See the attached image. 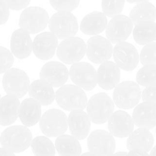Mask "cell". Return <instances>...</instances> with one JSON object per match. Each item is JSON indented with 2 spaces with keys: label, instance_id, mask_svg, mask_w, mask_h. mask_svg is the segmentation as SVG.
Masks as SVG:
<instances>
[{
  "label": "cell",
  "instance_id": "cell-23",
  "mask_svg": "<svg viewBox=\"0 0 156 156\" xmlns=\"http://www.w3.org/2000/svg\"><path fill=\"white\" fill-rule=\"evenodd\" d=\"M19 118L23 125L34 126L41 118V105L33 98H27L20 105Z\"/></svg>",
  "mask_w": 156,
  "mask_h": 156
},
{
  "label": "cell",
  "instance_id": "cell-33",
  "mask_svg": "<svg viewBox=\"0 0 156 156\" xmlns=\"http://www.w3.org/2000/svg\"><path fill=\"white\" fill-rule=\"evenodd\" d=\"M140 62L143 65L156 66V42L146 44L142 49L140 55Z\"/></svg>",
  "mask_w": 156,
  "mask_h": 156
},
{
  "label": "cell",
  "instance_id": "cell-2",
  "mask_svg": "<svg viewBox=\"0 0 156 156\" xmlns=\"http://www.w3.org/2000/svg\"><path fill=\"white\" fill-rule=\"evenodd\" d=\"M58 105L66 111L83 110L87 106L88 99L83 89L76 85H63L56 92Z\"/></svg>",
  "mask_w": 156,
  "mask_h": 156
},
{
  "label": "cell",
  "instance_id": "cell-4",
  "mask_svg": "<svg viewBox=\"0 0 156 156\" xmlns=\"http://www.w3.org/2000/svg\"><path fill=\"white\" fill-rule=\"evenodd\" d=\"M142 97L140 85L134 81L119 83L113 92V100L117 107L129 110L136 107Z\"/></svg>",
  "mask_w": 156,
  "mask_h": 156
},
{
  "label": "cell",
  "instance_id": "cell-30",
  "mask_svg": "<svg viewBox=\"0 0 156 156\" xmlns=\"http://www.w3.org/2000/svg\"><path fill=\"white\" fill-rule=\"evenodd\" d=\"M31 149L35 156H55L56 147L46 136H37L31 142Z\"/></svg>",
  "mask_w": 156,
  "mask_h": 156
},
{
  "label": "cell",
  "instance_id": "cell-44",
  "mask_svg": "<svg viewBox=\"0 0 156 156\" xmlns=\"http://www.w3.org/2000/svg\"><path fill=\"white\" fill-rule=\"evenodd\" d=\"M80 156H95L94 155V154H92V153L91 152H85V153H84V154H81Z\"/></svg>",
  "mask_w": 156,
  "mask_h": 156
},
{
  "label": "cell",
  "instance_id": "cell-46",
  "mask_svg": "<svg viewBox=\"0 0 156 156\" xmlns=\"http://www.w3.org/2000/svg\"><path fill=\"white\" fill-rule=\"evenodd\" d=\"M155 132H156V126H155Z\"/></svg>",
  "mask_w": 156,
  "mask_h": 156
},
{
  "label": "cell",
  "instance_id": "cell-8",
  "mask_svg": "<svg viewBox=\"0 0 156 156\" xmlns=\"http://www.w3.org/2000/svg\"><path fill=\"white\" fill-rule=\"evenodd\" d=\"M30 79L25 71L18 68H11L4 73L2 86L7 94L21 98L30 88Z\"/></svg>",
  "mask_w": 156,
  "mask_h": 156
},
{
  "label": "cell",
  "instance_id": "cell-10",
  "mask_svg": "<svg viewBox=\"0 0 156 156\" xmlns=\"http://www.w3.org/2000/svg\"><path fill=\"white\" fill-rule=\"evenodd\" d=\"M69 76L75 85L85 90H92L98 84L97 71L92 65L87 62L72 64Z\"/></svg>",
  "mask_w": 156,
  "mask_h": 156
},
{
  "label": "cell",
  "instance_id": "cell-43",
  "mask_svg": "<svg viewBox=\"0 0 156 156\" xmlns=\"http://www.w3.org/2000/svg\"><path fill=\"white\" fill-rule=\"evenodd\" d=\"M150 156H156V145L151 150Z\"/></svg>",
  "mask_w": 156,
  "mask_h": 156
},
{
  "label": "cell",
  "instance_id": "cell-35",
  "mask_svg": "<svg viewBox=\"0 0 156 156\" xmlns=\"http://www.w3.org/2000/svg\"><path fill=\"white\" fill-rule=\"evenodd\" d=\"M50 5L58 12H71L76 9L80 3V0H49Z\"/></svg>",
  "mask_w": 156,
  "mask_h": 156
},
{
  "label": "cell",
  "instance_id": "cell-39",
  "mask_svg": "<svg viewBox=\"0 0 156 156\" xmlns=\"http://www.w3.org/2000/svg\"><path fill=\"white\" fill-rule=\"evenodd\" d=\"M126 156H150V154L147 151H143V150L134 149L129 151Z\"/></svg>",
  "mask_w": 156,
  "mask_h": 156
},
{
  "label": "cell",
  "instance_id": "cell-36",
  "mask_svg": "<svg viewBox=\"0 0 156 156\" xmlns=\"http://www.w3.org/2000/svg\"><path fill=\"white\" fill-rule=\"evenodd\" d=\"M143 102H148L156 106V84L146 87L142 92Z\"/></svg>",
  "mask_w": 156,
  "mask_h": 156
},
{
  "label": "cell",
  "instance_id": "cell-18",
  "mask_svg": "<svg viewBox=\"0 0 156 156\" xmlns=\"http://www.w3.org/2000/svg\"><path fill=\"white\" fill-rule=\"evenodd\" d=\"M98 84L106 90L114 89L120 80V68L112 61L101 64L97 71Z\"/></svg>",
  "mask_w": 156,
  "mask_h": 156
},
{
  "label": "cell",
  "instance_id": "cell-20",
  "mask_svg": "<svg viewBox=\"0 0 156 156\" xmlns=\"http://www.w3.org/2000/svg\"><path fill=\"white\" fill-rule=\"evenodd\" d=\"M11 51L18 59L28 58L33 51V41L30 34L23 29H17L12 33L10 42Z\"/></svg>",
  "mask_w": 156,
  "mask_h": 156
},
{
  "label": "cell",
  "instance_id": "cell-14",
  "mask_svg": "<svg viewBox=\"0 0 156 156\" xmlns=\"http://www.w3.org/2000/svg\"><path fill=\"white\" fill-rule=\"evenodd\" d=\"M113 56L116 64L127 72L133 70L140 61L137 49L133 44L126 41L116 44L113 50Z\"/></svg>",
  "mask_w": 156,
  "mask_h": 156
},
{
  "label": "cell",
  "instance_id": "cell-11",
  "mask_svg": "<svg viewBox=\"0 0 156 156\" xmlns=\"http://www.w3.org/2000/svg\"><path fill=\"white\" fill-rule=\"evenodd\" d=\"M90 152L95 156H111L115 151L116 142L114 136L102 129L93 131L87 141Z\"/></svg>",
  "mask_w": 156,
  "mask_h": 156
},
{
  "label": "cell",
  "instance_id": "cell-25",
  "mask_svg": "<svg viewBox=\"0 0 156 156\" xmlns=\"http://www.w3.org/2000/svg\"><path fill=\"white\" fill-rule=\"evenodd\" d=\"M154 145V136L149 129L139 128L133 132L127 138L126 148L128 150L139 149L149 151Z\"/></svg>",
  "mask_w": 156,
  "mask_h": 156
},
{
  "label": "cell",
  "instance_id": "cell-42",
  "mask_svg": "<svg viewBox=\"0 0 156 156\" xmlns=\"http://www.w3.org/2000/svg\"><path fill=\"white\" fill-rule=\"evenodd\" d=\"M127 155V153L124 152V151H120V152H117L115 154H113L111 156H126Z\"/></svg>",
  "mask_w": 156,
  "mask_h": 156
},
{
  "label": "cell",
  "instance_id": "cell-38",
  "mask_svg": "<svg viewBox=\"0 0 156 156\" xmlns=\"http://www.w3.org/2000/svg\"><path fill=\"white\" fill-rule=\"evenodd\" d=\"M9 8L4 0H0V24L7 22L9 18Z\"/></svg>",
  "mask_w": 156,
  "mask_h": 156
},
{
  "label": "cell",
  "instance_id": "cell-15",
  "mask_svg": "<svg viewBox=\"0 0 156 156\" xmlns=\"http://www.w3.org/2000/svg\"><path fill=\"white\" fill-rule=\"evenodd\" d=\"M69 71L66 66L59 61L46 63L40 72L41 80L50 84L53 87H60L68 80Z\"/></svg>",
  "mask_w": 156,
  "mask_h": 156
},
{
  "label": "cell",
  "instance_id": "cell-13",
  "mask_svg": "<svg viewBox=\"0 0 156 156\" xmlns=\"http://www.w3.org/2000/svg\"><path fill=\"white\" fill-rule=\"evenodd\" d=\"M112 43L100 35L91 37L86 44V54L94 64H102L108 61L113 55Z\"/></svg>",
  "mask_w": 156,
  "mask_h": 156
},
{
  "label": "cell",
  "instance_id": "cell-41",
  "mask_svg": "<svg viewBox=\"0 0 156 156\" xmlns=\"http://www.w3.org/2000/svg\"><path fill=\"white\" fill-rule=\"evenodd\" d=\"M129 3H141L144 2H148L149 0H126Z\"/></svg>",
  "mask_w": 156,
  "mask_h": 156
},
{
  "label": "cell",
  "instance_id": "cell-7",
  "mask_svg": "<svg viewBox=\"0 0 156 156\" xmlns=\"http://www.w3.org/2000/svg\"><path fill=\"white\" fill-rule=\"evenodd\" d=\"M39 122L41 132L47 137L62 136L69 127L68 118L63 112L57 109L47 110Z\"/></svg>",
  "mask_w": 156,
  "mask_h": 156
},
{
  "label": "cell",
  "instance_id": "cell-3",
  "mask_svg": "<svg viewBox=\"0 0 156 156\" xmlns=\"http://www.w3.org/2000/svg\"><path fill=\"white\" fill-rule=\"evenodd\" d=\"M86 107L91 122L103 124L108 122L114 113V102L107 93H98L90 98Z\"/></svg>",
  "mask_w": 156,
  "mask_h": 156
},
{
  "label": "cell",
  "instance_id": "cell-27",
  "mask_svg": "<svg viewBox=\"0 0 156 156\" xmlns=\"http://www.w3.org/2000/svg\"><path fill=\"white\" fill-rule=\"evenodd\" d=\"M55 147L60 156H80L82 147L79 139L73 136L62 135L58 136Z\"/></svg>",
  "mask_w": 156,
  "mask_h": 156
},
{
  "label": "cell",
  "instance_id": "cell-37",
  "mask_svg": "<svg viewBox=\"0 0 156 156\" xmlns=\"http://www.w3.org/2000/svg\"><path fill=\"white\" fill-rule=\"evenodd\" d=\"M9 8L12 10H21L27 8L30 0H4Z\"/></svg>",
  "mask_w": 156,
  "mask_h": 156
},
{
  "label": "cell",
  "instance_id": "cell-17",
  "mask_svg": "<svg viewBox=\"0 0 156 156\" xmlns=\"http://www.w3.org/2000/svg\"><path fill=\"white\" fill-rule=\"evenodd\" d=\"M109 132L117 138L128 137L133 132V117L125 111L118 110L112 113L108 121Z\"/></svg>",
  "mask_w": 156,
  "mask_h": 156
},
{
  "label": "cell",
  "instance_id": "cell-32",
  "mask_svg": "<svg viewBox=\"0 0 156 156\" xmlns=\"http://www.w3.org/2000/svg\"><path fill=\"white\" fill-rule=\"evenodd\" d=\"M125 0H102L101 9L106 16L113 17L120 15L123 10Z\"/></svg>",
  "mask_w": 156,
  "mask_h": 156
},
{
  "label": "cell",
  "instance_id": "cell-31",
  "mask_svg": "<svg viewBox=\"0 0 156 156\" xmlns=\"http://www.w3.org/2000/svg\"><path fill=\"white\" fill-rule=\"evenodd\" d=\"M136 83L143 87L156 84V66L144 65L136 73Z\"/></svg>",
  "mask_w": 156,
  "mask_h": 156
},
{
  "label": "cell",
  "instance_id": "cell-1",
  "mask_svg": "<svg viewBox=\"0 0 156 156\" xmlns=\"http://www.w3.org/2000/svg\"><path fill=\"white\" fill-rule=\"evenodd\" d=\"M32 133L25 125H12L5 128L0 137L3 148L15 153L22 152L31 145Z\"/></svg>",
  "mask_w": 156,
  "mask_h": 156
},
{
  "label": "cell",
  "instance_id": "cell-22",
  "mask_svg": "<svg viewBox=\"0 0 156 156\" xmlns=\"http://www.w3.org/2000/svg\"><path fill=\"white\" fill-rule=\"evenodd\" d=\"M19 98L7 94L0 99V125H9L14 123L19 116Z\"/></svg>",
  "mask_w": 156,
  "mask_h": 156
},
{
  "label": "cell",
  "instance_id": "cell-45",
  "mask_svg": "<svg viewBox=\"0 0 156 156\" xmlns=\"http://www.w3.org/2000/svg\"><path fill=\"white\" fill-rule=\"evenodd\" d=\"M0 99H1V94H0Z\"/></svg>",
  "mask_w": 156,
  "mask_h": 156
},
{
  "label": "cell",
  "instance_id": "cell-6",
  "mask_svg": "<svg viewBox=\"0 0 156 156\" xmlns=\"http://www.w3.org/2000/svg\"><path fill=\"white\" fill-rule=\"evenodd\" d=\"M49 15L47 11L38 6H31L24 9L19 18V27L29 34L42 32L49 24Z\"/></svg>",
  "mask_w": 156,
  "mask_h": 156
},
{
  "label": "cell",
  "instance_id": "cell-12",
  "mask_svg": "<svg viewBox=\"0 0 156 156\" xmlns=\"http://www.w3.org/2000/svg\"><path fill=\"white\" fill-rule=\"evenodd\" d=\"M133 23L129 17L118 15L113 17L106 28L107 38L112 44L126 41L133 30Z\"/></svg>",
  "mask_w": 156,
  "mask_h": 156
},
{
  "label": "cell",
  "instance_id": "cell-5",
  "mask_svg": "<svg viewBox=\"0 0 156 156\" xmlns=\"http://www.w3.org/2000/svg\"><path fill=\"white\" fill-rule=\"evenodd\" d=\"M49 28L58 39L65 40L74 37L79 30L76 17L71 12H57L49 20Z\"/></svg>",
  "mask_w": 156,
  "mask_h": 156
},
{
  "label": "cell",
  "instance_id": "cell-26",
  "mask_svg": "<svg viewBox=\"0 0 156 156\" xmlns=\"http://www.w3.org/2000/svg\"><path fill=\"white\" fill-rule=\"evenodd\" d=\"M28 92L30 96L36 99L42 106L50 105L56 99L53 87L41 79L32 82Z\"/></svg>",
  "mask_w": 156,
  "mask_h": 156
},
{
  "label": "cell",
  "instance_id": "cell-9",
  "mask_svg": "<svg viewBox=\"0 0 156 156\" xmlns=\"http://www.w3.org/2000/svg\"><path fill=\"white\" fill-rule=\"evenodd\" d=\"M86 54V44L79 37L63 40L58 45L56 54L62 62L73 64L79 62Z\"/></svg>",
  "mask_w": 156,
  "mask_h": 156
},
{
  "label": "cell",
  "instance_id": "cell-28",
  "mask_svg": "<svg viewBox=\"0 0 156 156\" xmlns=\"http://www.w3.org/2000/svg\"><path fill=\"white\" fill-rule=\"evenodd\" d=\"M134 41L140 45H146L156 41V23L146 21L136 24L133 30Z\"/></svg>",
  "mask_w": 156,
  "mask_h": 156
},
{
  "label": "cell",
  "instance_id": "cell-24",
  "mask_svg": "<svg viewBox=\"0 0 156 156\" xmlns=\"http://www.w3.org/2000/svg\"><path fill=\"white\" fill-rule=\"evenodd\" d=\"M108 19L105 13L92 12L82 18L80 23V30L88 35H98L103 32L108 26Z\"/></svg>",
  "mask_w": 156,
  "mask_h": 156
},
{
  "label": "cell",
  "instance_id": "cell-40",
  "mask_svg": "<svg viewBox=\"0 0 156 156\" xmlns=\"http://www.w3.org/2000/svg\"><path fill=\"white\" fill-rule=\"evenodd\" d=\"M0 156H15L14 152L5 148H0Z\"/></svg>",
  "mask_w": 156,
  "mask_h": 156
},
{
  "label": "cell",
  "instance_id": "cell-21",
  "mask_svg": "<svg viewBox=\"0 0 156 156\" xmlns=\"http://www.w3.org/2000/svg\"><path fill=\"white\" fill-rule=\"evenodd\" d=\"M133 119L136 126L152 129L156 126V106L148 102L138 104L133 113Z\"/></svg>",
  "mask_w": 156,
  "mask_h": 156
},
{
  "label": "cell",
  "instance_id": "cell-29",
  "mask_svg": "<svg viewBox=\"0 0 156 156\" xmlns=\"http://www.w3.org/2000/svg\"><path fill=\"white\" fill-rule=\"evenodd\" d=\"M129 18L134 24L146 21H155L156 19V8L149 2L138 3L130 11Z\"/></svg>",
  "mask_w": 156,
  "mask_h": 156
},
{
  "label": "cell",
  "instance_id": "cell-19",
  "mask_svg": "<svg viewBox=\"0 0 156 156\" xmlns=\"http://www.w3.org/2000/svg\"><path fill=\"white\" fill-rule=\"evenodd\" d=\"M68 126L74 137L83 140L89 134L91 119L83 110L71 111L68 116Z\"/></svg>",
  "mask_w": 156,
  "mask_h": 156
},
{
  "label": "cell",
  "instance_id": "cell-34",
  "mask_svg": "<svg viewBox=\"0 0 156 156\" xmlns=\"http://www.w3.org/2000/svg\"><path fill=\"white\" fill-rule=\"evenodd\" d=\"M14 64L13 54L4 47L0 46V74L12 68Z\"/></svg>",
  "mask_w": 156,
  "mask_h": 156
},
{
  "label": "cell",
  "instance_id": "cell-47",
  "mask_svg": "<svg viewBox=\"0 0 156 156\" xmlns=\"http://www.w3.org/2000/svg\"><path fill=\"white\" fill-rule=\"evenodd\" d=\"M0 137H1V136H0Z\"/></svg>",
  "mask_w": 156,
  "mask_h": 156
},
{
  "label": "cell",
  "instance_id": "cell-16",
  "mask_svg": "<svg viewBox=\"0 0 156 156\" xmlns=\"http://www.w3.org/2000/svg\"><path fill=\"white\" fill-rule=\"evenodd\" d=\"M58 47V38L51 32H42L34 38L33 52L40 60L47 61L54 56Z\"/></svg>",
  "mask_w": 156,
  "mask_h": 156
}]
</instances>
